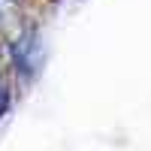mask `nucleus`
I'll use <instances>...</instances> for the list:
<instances>
[{"label": "nucleus", "instance_id": "f257e3e1", "mask_svg": "<svg viewBox=\"0 0 151 151\" xmlns=\"http://www.w3.org/2000/svg\"><path fill=\"white\" fill-rule=\"evenodd\" d=\"M12 6H15V0H0V21L6 18V12H12Z\"/></svg>", "mask_w": 151, "mask_h": 151}]
</instances>
